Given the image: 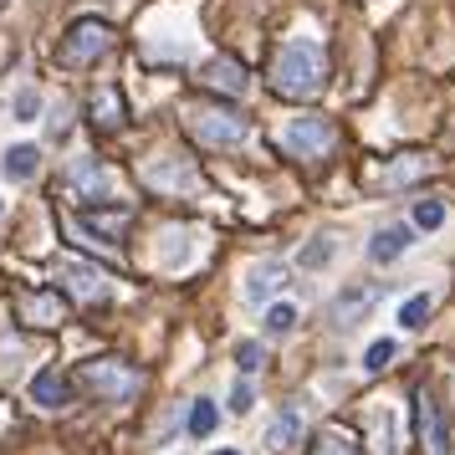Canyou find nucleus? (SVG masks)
Segmentation results:
<instances>
[{"label": "nucleus", "instance_id": "nucleus-19", "mask_svg": "<svg viewBox=\"0 0 455 455\" xmlns=\"http://www.w3.org/2000/svg\"><path fill=\"white\" fill-rule=\"evenodd\" d=\"M205 87H220V92H230V98H241L246 92V72L235 62H210L205 67Z\"/></svg>", "mask_w": 455, "mask_h": 455}, {"label": "nucleus", "instance_id": "nucleus-33", "mask_svg": "<svg viewBox=\"0 0 455 455\" xmlns=\"http://www.w3.org/2000/svg\"><path fill=\"white\" fill-rule=\"evenodd\" d=\"M215 455H235V451H215Z\"/></svg>", "mask_w": 455, "mask_h": 455}, {"label": "nucleus", "instance_id": "nucleus-16", "mask_svg": "<svg viewBox=\"0 0 455 455\" xmlns=\"http://www.w3.org/2000/svg\"><path fill=\"white\" fill-rule=\"evenodd\" d=\"M31 399H36V404H42V410H62L67 399H72V389H67V379L62 373H36V384H31Z\"/></svg>", "mask_w": 455, "mask_h": 455}, {"label": "nucleus", "instance_id": "nucleus-10", "mask_svg": "<svg viewBox=\"0 0 455 455\" xmlns=\"http://www.w3.org/2000/svg\"><path fill=\"white\" fill-rule=\"evenodd\" d=\"M282 287H287V267H282V261H256V267L246 271V297L251 302H271Z\"/></svg>", "mask_w": 455, "mask_h": 455}, {"label": "nucleus", "instance_id": "nucleus-14", "mask_svg": "<svg viewBox=\"0 0 455 455\" xmlns=\"http://www.w3.org/2000/svg\"><path fill=\"white\" fill-rule=\"evenodd\" d=\"M36 164H42V148H36V144H11V148H5V159H0V174L21 185V180L36 174Z\"/></svg>", "mask_w": 455, "mask_h": 455}, {"label": "nucleus", "instance_id": "nucleus-31", "mask_svg": "<svg viewBox=\"0 0 455 455\" xmlns=\"http://www.w3.org/2000/svg\"><path fill=\"white\" fill-rule=\"evenodd\" d=\"M124 118H118V98L113 92H103V128H118Z\"/></svg>", "mask_w": 455, "mask_h": 455}, {"label": "nucleus", "instance_id": "nucleus-22", "mask_svg": "<svg viewBox=\"0 0 455 455\" xmlns=\"http://www.w3.org/2000/svg\"><path fill=\"white\" fill-rule=\"evenodd\" d=\"M332 251H338V246H332V235H317V241H312V246L302 251V267H307V271L328 267V261H332Z\"/></svg>", "mask_w": 455, "mask_h": 455}, {"label": "nucleus", "instance_id": "nucleus-26", "mask_svg": "<svg viewBox=\"0 0 455 455\" xmlns=\"http://www.w3.org/2000/svg\"><path fill=\"white\" fill-rule=\"evenodd\" d=\"M373 430H379V455H399L394 451V410L373 414Z\"/></svg>", "mask_w": 455, "mask_h": 455}, {"label": "nucleus", "instance_id": "nucleus-28", "mask_svg": "<svg viewBox=\"0 0 455 455\" xmlns=\"http://www.w3.org/2000/svg\"><path fill=\"white\" fill-rule=\"evenodd\" d=\"M36 113H42V98H36L31 87H21V92H16V118H21V124H31Z\"/></svg>", "mask_w": 455, "mask_h": 455}, {"label": "nucleus", "instance_id": "nucleus-5", "mask_svg": "<svg viewBox=\"0 0 455 455\" xmlns=\"http://www.w3.org/2000/svg\"><path fill=\"white\" fill-rule=\"evenodd\" d=\"M282 144H287V154H297V159H323L332 148V124L328 118H291V124L282 128Z\"/></svg>", "mask_w": 455, "mask_h": 455}, {"label": "nucleus", "instance_id": "nucleus-8", "mask_svg": "<svg viewBox=\"0 0 455 455\" xmlns=\"http://www.w3.org/2000/svg\"><path fill=\"white\" fill-rule=\"evenodd\" d=\"M67 185L77 189L83 200H98V205H108V200H113V174H108V164H98V159H83V164H72Z\"/></svg>", "mask_w": 455, "mask_h": 455}, {"label": "nucleus", "instance_id": "nucleus-20", "mask_svg": "<svg viewBox=\"0 0 455 455\" xmlns=\"http://www.w3.org/2000/svg\"><path fill=\"white\" fill-rule=\"evenodd\" d=\"M215 419H220V410H215L210 399H195V410H189V435H195V440H205V435L215 430Z\"/></svg>", "mask_w": 455, "mask_h": 455}, {"label": "nucleus", "instance_id": "nucleus-1", "mask_svg": "<svg viewBox=\"0 0 455 455\" xmlns=\"http://www.w3.org/2000/svg\"><path fill=\"white\" fill-rule=\"evenodd\" d=\"M328 83V57H323V46L317 42H287L276 52V62H271V87L291 98V103H302V98H317Z\"/></svg>", "mask_w": 455, "mask_h": 455}, {"label": "nucleus", "instance_id": "nucleus-9", "mask_svg": "<svg viewBox=\"0 0 455 455\" xmlns=\"http://www.w3.org/2000/svg\"><path fill=\"white\" fill-rule=\"evenodd\" d=\"M419 435H425V451L430 455H451V425H445V414L435 404L430 394H419Z\"/></svg>", "mask_w": 455, "mask_h": 455}, {"label": "nucleus", "instance_id": "nucleus-32", "mask_svg": "<svg viewBox=\"0 0 455 455\" xmlns=\"http://www.w3.org/2000/svg\"><path fill=\"white\" fill-rule=\"evenodd\" d=\"M414 169H419V164H399V169H389V174H384V185H404Z\"/></svg>", "mask_w": 455, "mask_h": 455}, {"label": "nucleus", "instance_id": "nucleus-25", "mask_svg": "<svg viewBox=\"0 0 455 455\" xmlns=\"http://www.w3.org/2000/svg\"><path fill=\"white\" fill-rule=\"evenodd\" d=\"M291 328H297V312H291L287 302H282V307H271V312H267V332H271V338H287Z\"/></svg>", "mask_w": 455, "mask_h": 455}, {"label": "nucleus", "instance_id": "nucleus-18", "mask_svg": "<svg viewBox=\"0 0 455 455\" xmlns=\"http://www.w3.org/2000/svg\"><path fill=\"white\" fill-rule=\"evenodd\" d=\"M297 435H302V414L282 410L276 419H271V430H267V451H291V445H297Z\"/></svg>", "mask_w": 455, "mask_h": 455}, {"label": "nucleus", "instance_id": "nucleus-15", "mask_svg": "<svg viewBox=\"0 0 455 455\" xmlns=\"http://www.w3.org/2000/svg\"><path fill=\"white\" fill-rule=\"evenodd\" d=\"M195 235L189 230H164L159 235V267L174 271V267H189V256H195V246H189Z\"/></svg>", "mask_w": 455, "mask_h": 455}, {"label": "nucleus", "instance_id": "nucleus-29", "mask_svg": "<svg viewBox=\"0 0 455 455\" xmlns=\"http://www.w3.org/2000/svg\"><path fill=\"white\" fill-rule=\"evenodd\" d=\"M235 363H241V373H256L261 369V348H256V343H241V348H235Z\"/></svg>", "mask_w": 455, "mask_h": 455}, {"label": "nucleus", "instance_id": "nucleus-13", "mask_svg": "<svg viewBox=\"0 0 455 455\" xmlns=\"http://www.w3.org/2000/svg\"><path fill=\"white\" fill-rule=\"evenodd\" d=\"M21 312H26V323L52 328V323H62V297H57V291H26Z\"/></svg>", "mask_w": 455, "mask_h": 455}, {"label": "nucleus", "instance_id": "nucleus-17", "mask_svg": "<svg viewBox=\"0 0 455 455\" xmlns=\"http://www.w3.org/2000/svg\"><path fill=\"white\" fill-rule=\"evenodd\" d=\"M128 220H133V210L128 205H113V210H98V215H87V230H98L103 241H124V230H128Z\"/></svg>", "mask_w": 455, "mask_h": 455}, {"label": "nucleus", "instance_id": "nucleus-23", "mask_svg": "<svg viewBox=\"0 0 455 455\" xmlns=\"http://www.w3.org/2000/svg\"><path fill=\"white\" fill-rule=\"evenodd\" d=\"M425 317H430V297H425V291L399 307V323H404V328H425Z\"/></svg>", "mask_w": 455, "mask_h": 455}, {"label": "nucleus", "instance_id": "nucleus-7", "mask_svg": "<svg viewBox=\"0 0 455 455\" xmlns=\"http://www.w3.org/2000/svg\"><path fill=\"white\" fill-rule=\"evenodd\" d=\"M144 185L154 189H169V195H180V189H195V164L189 159H174V154H159V159H148L144 164Z\"/></svg>", "mask_w": 455, "mask_h": 455}, {"label": "nucleus", "instance_id": "nucleus-4", "mask_svg": "<svg viewBox=\"0 0 455 455\" xmlns=\"http://www.w3.org/2000/svg\"><path fill=\"white\" fill-rule=\"evenodd\" d=\"M57 282L72 297H83V302H108L113 297V276L98 271L92 261H57Z\"/></svg>", "mask_w": 455, "mask_h": 455}, {"label": "nucleus", "instance_id": "nucleus-11", "mask_svg": "<svg viewBox=\"0 0 455 455\" xmlns=\"http://www.w3.org/2000/svg\"><path fill=\"white\" fill-rule=\"evenodd\" d=\"M373 302H379V287H343L338 291V302H332V317H338L343 328H353V323L369 317Z\"/></svg>", "mask_w": 455, "mask_h": 455}, {"label": "nucleus", "instance_id": "nucleus-12", "mask_svg": "<svg viewBox=\"0 0 455 455\" xmlns=\"http://www.w3.org/2000/svg\"><path fill=\"white\" fill-rule=\"evenodd\" d=\"M410 246H414V230H410V226H384V230L369 241V256L379 261V267H389V261H399Z\"/></svg>", "mask_w": 455, "mask_h": 455}, {"label": "nucleus", "instance_id": "nucleus-3", "mask_svg": "<svg viewBox=\"0 0 455 455\" xmlns=\"http://www.w3.org/2000/svg\"><path fill=\"white\" fill-rule=\"evenodd\" d=\"M108 52H113V31H108L103 21H77L62 36V52H57V57H62L67 67H92L98 57H108Z\"/></svg>", "mask_w": 455, "mask_h": 455}, {"label": "nucleus", "instance_id": "nucleus-6", "mask_svg": "<svg viewBox=\"0 0 455 455\" xmlns=\"http://www.w3.org/2000/svg\"><path fill=\"white\" fill-rule=\"evenodd\" d=\"M189 124H195V133H200L205 144H215V148L246 144V118H235V113H226V108H200V113H189Z\"/></svg>", "mask_w": 455, "mask_h": 455}, {"label": "nucleus", "instance_id": "nucleus-21", "mask_svg": "<svg viewBox=\"0 0 455 455\" xmlns=\"http://www.w3.org/2000/svg\"><path fill=\"white\" fill-rule=\"evenodd\" d=\"M414 226L419 230H440L445 226V205H440V200H419V205H414Z\"/></svg>", "mask_w": 455, "mask_h": 455}, {"label": "nucleus", "instance_id": "nucleus-2", "mask_svg": "<svg viewBox=\"0 0 455 455\" xmlns=\"http://www.w3.org/2000/svg\"><path fill=\"white\" fill-rule=\"evenodd\" d=\"M87 389L98 394V399H108V404H128L133 394H139V373L128 369V363H118V358H92L83 369Z\"/></svg>", "mask_w": 455, "mask_h": 455}, {"label": "nucleus", "instance_id": "nucleus-24", "mask_svg": "<svg viewBox=\"0 0 455 455\" xmlns=\"http://www.w3.org/2000/svg\"><path fill=\"white\" fill-rule=\"evenodd\" d=\"M389 358H394V338H379V343H369V353H363V369L379 373V369H389Z\"/></svg>", "mask_w": 455, "mask_h": 455}, {"label": "nucleus", "instance_id": "nucleus-27", "mask_svg": "<svg viewBox=\"0 0 455 455\" xmlns=\"http://www.w3.org/2000/svg\"><path fill=\"white\" fill-rule=\"evenodd\" d=\"M307 455H358V451H353L348 435H323V440H317V445H312Z\"/></svg>", "mask_w": 455, "mask_h": 455}, {"label": "nucleus", "instance_id": "nucleus-30", "mask_svg": "<svg viewBox=\"0 0 455 455\" xmlns=\"http://www.w3.org/2000/svg\"><path fill=\"white\" fill-rule=\"evenodd\" d=\"M251 404H256V394H251V384H235V389H230V410H235V414H246Z\"/></svg>", "mask_w": 455, "mask_h": 455}]
</instances>
